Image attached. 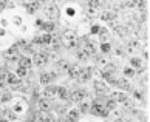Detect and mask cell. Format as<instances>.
<instances>
[{"mask_svg":"<svg viewBox=\"0 0 150 122\" xmlns=\"http://www.w3.org/2000/svg\"><path fill=\"white\" fill-rule=\"evenodd\" d=\"M37 105H39V110H40V111H50V110H51V102H50V99H47V97L39 99Z\"/></svg>","mask_w":150,"mask_h":122,"instance_id":"5b68a950","label":"cell"},{"mask_svg":"<svg viewBox=\"0 0 150 122\" xmlns=\"http://www.w3.org/2000/svg\"><path fill=\"white\" fill-rule=\"evenodd\" d=\"M23 6H25V9L28 11L30 14H33V13H36V11H37V8H39V3H37V2H31V3H23Z\"/></svg>","mask_w":150,"mask_h":122,"instance_id":"30bf717a","label":"cell"},{"mask_svg":"<svg viewBox=\"0 0 150 122\" xmlns=\"http://www.w3.org/2000/svg\"><path fill=\"white\" fill-rule=\"evenodd\" d=\"M51 40H53V36L51 34H45V36H42V37H36L34 39L36 43H45V45H50Z\"/></svg>","mask_w":150,"mask_h":122,"instance_id":"52a82bcc","label":"cell"},{"mask_svg":"<svg viewBox=\"0 0 150 122\" xmlns=\"http://www.w3.org/2000/svg\"><path fill=\"white\" fill-rule=\"evenodd\" d=\"M101 17L104 20H112V19H115V13L113 11H104V13L101 14Z\"/></svg>","mask_w":150,"mask_h":122,"instance_id":"ac0fdd59","label":"cell"},{"mask_svg":"<svg viewBox=\"0 0 150 122\" xmlns=\"http://www.w3.org/2000/svg\"><path fill=\"white\" fill-rule=\"evenodd\" d=\"M108 49H110V45H108V43H104V45H102V51H104V53H107Z\"/></svg>","mask_w":150,"mask_h":122,"instance_id":"4dcf8cb0","label":"cell"},{"mask_svg":"<svg viewBox=\"0 0 150 122\" xmlns=\"http://www.w3.org/2000/svg\"><path fill=\"white\" fill-rule=\"evenodd\" d=\"M42 28L45 30V31H48V32H51V31L54 30V25H53V23H50V22H48V23H43V26H42Z\"/></svg>","mask_w":150,"mask_h":122,"instance_id":"484cf974","label":"cell"},{"mask_svg":"<svg viewBox=\"0 0 150 122\" xmlns=\"http://www.w3.org/2000/svg\"><path fill=\"white\" fill-rule=\"evenodd\" d=\"M6 59H17V48H11V49H8V51H5V54H3Z\"/></svg>","mask_w":150,"mask_h":122,"instance_id":"5bb4252c","label":"cell"},{"mask_svg":"<svg viewBox=\"0 0 150 122\" xmlns=\"http://www.w3.org/2000/svg\"><path fill=\"white\" fill-rule=\"evenodd\" d=\"M94 88H96V91H98L99 94H105V93L108 91L107 85H105L104 82H99V80H96V82H94Z\"/></svg>","mask_w":150,"mask_h":122,"instance_id":"ba28073f","label":"cell"},{"mask_svg":"<svg viewBox=\"0 0 150 122\" xmlns=\"http://www.w3.org/2000/svg\"><path fill=\"white\" fill-rule=\"evenodd\" d=\"M56 93H57L56 87H47L45 88V97L47 99H53L54 96H56Z\"/></svg>","mask_w":150,"mask_h":122,"instance_id":"8fae6325","label":"cell"},{"mask_svg":"<svg viewBox=\"0 0 150 122\" xmlns=\"http://www.w3.org/2000/svg\"><path fill=\"white\" fill-rule=\"evenodd\" d=\"M116 122H121V121H116Z\"/></svg>","mask_w":150,"mask_h":122,"instance_id":"d590c367","label":"cell"},{"mask_svg":"<svg viewBox=\"0 0 150 122\" xmlns=\"http://www.w3.org/2000/svg\"><path fill=\"white\" fill-rule=\"evenodd\" d=\"M65 110H67V108H64V107H59V108H57V111H59L60 114H64V113H65Z\"/></svg>","mask_w":150,"mask_h":122,"instance_id":"1f68e13d","label":"cell"},{"mask_svg":"<svg viewBox=\"0 0 150 122\" xmlns=\"http://www.w3.org/2000/svg\"><path fill=\"white\" fill-rule=\"evenodd\" d=\"M115 107H116V102L112 99V101H108V102H107V107H105V108H107V110H113Z\"/></svg>","mask_w":150,"mask_h":122,"instance_id":"4316f807","label":"cell"},{"mask_svg":"<svg viewBox=\"0 0 150 122\" xmlns=\"http://www.w3.org/2000/svg\"><path fill=\"white\" fill-rule=\"evenodd\" d=\"M79 104H81V110H82V111H87V110H90V107H91V105H90V102H88L85 97L82 99V101H81Z\"/></svg>","mask_w":150,"mask_h":122,"instance_id":"ffe728a7","label":"cell"},{"mask_svg":"<svg viewBox=\"0 0 150 122\" xmlns=\"http://www.w3.org/2000/svg\"><path fill=\"white\" fill-rule=\"evenodd\" d=\"M47 14H48V17L50 19H53V20H56V19H59V9L54 6V5H51V6H48L47 8Z\"/></svg>","mask_w":150,"mask_h":122,"instance_id":"8992f818","label":"cell"},{"mask_svg":"<svg viewBox=\"0 0 150 122\" xmlns=\"http://www.w3.org/2000/svg\"><path fill=\"white\" fill-rule=\"evenodd\" d=\"M62 45L65 47H68V48H73L76 47V34H74V31H65L64 32V36H62Z\"/></svg>","mask_w":150,"mask_h":122,"instance_id":"6da1fadb","label":"cell"},{"mask_svg":"<svg viewBox=\"0 0 150 122\" xmlns=\"http://www.w3.org/2000/svg\"><path fill=\"white\" fill-rule=\"evenodd\" d=\"M25 108H26V104H23V102H17V104H14L13 111H14V113H20V111H23Z\"/></svg>","mask_w":150,"mask_h":122,"instance_id":"e0dca14e","label":"cell"},{"mask_svg":"<svg viewBox=\"0 0 150 122\" xmlns=\"http://www.w3.org/2000/svg\"><path fill=\"white\" fill-rule=\"evenodd\" d=\"M43 122H54V118H53V116H50V118H47Z\"/></svg>","mask_w":150,"mask_h":122,"instance_id":"d6a6232c","label":"cell"},{"mask_svg":"<svg viewBox=\"0 0 150 122\" xmlns=\"http://www.w3.org/2000/svg\"><path fill=\"white\" fill-rule=\"evenodd\" d=\"M76 56L79 57L81 60H87V59H88V56H90V54H88L87 51H84V49H82V48H77V49H76Z\"/></svg>","mask_w":150,"mask_h":122,"instance_id":"9a60e30c","label":"cell"},{"mask_svg":"<svg viewBox=\"0 0 150 122\" xmlns=\"http://www.w3.org/2000/svg\"><path fill=\"white\" fill-rule=\"evenodd\" d=\"M90 71H91L90 68L82 70V71H81V74H79V77H77V80H79V82H85V80H88V79H90V76H91Z\"/></svg>","mask_w":150,"mask_h":122,"instance_id":"9c48e42d","label":"cell"},{"mask_svg":"<svg viewBox=\"0 0 150 122\" xmlns=\"http://www.w3.org/2000/svg\"><path fill=\"white\" fill-rule=\"evenodd\" d=\"M51 79H54V74H50V73H40V84H42V85H47Z\"/></svg>","mask_w":150,"mask_h":122,"instance_id":"7c38bea8","label":"cell"},{"mask_svg":"<svg viewBox=\"0 0 150 122\" xmlns=\"http://www.w3.org/2000/svg\"><path fill=\"white\" fill-rule=\"evenodd\" d=\"M6 76H8V74H6V71H5V68H0V82H2Z\"/></svg>","mask_w":150,"mask_h":122,"instance_id":"83f0119b","label":"cell"},{"mask_svg":"<svg viewBox=\"0 0 150 122\" xmlns=\"http://www.w3.org/2000/svg\"><path fill=\"white\" fill-rule=\"evenodd\" d=\"M9 97H11V94H8V93H5L3 96H2V102H6V101H9Z\"/></svg>","mask_w":150,"mask_h":122,"instance_id":"f1b7e54d","label":"cell"},{"mask_svg":"<svg viewBox=\"0 0 150 122\" xmlns=\"http://www.w3.org/2000/svg\"><path fill=\"white\" fill-rule=\"evenodd\" d=\"M90 110H91V113L96 114V116H107V114H108V110L105 108V107H102L99 102H93V105L90 107Z\"/></svg>","mask_w":150,"mask_h":122,"instance_id":"7a4b0ae2","label":"cell"},{"mask_svg":"<svg viewBox=\"0 0 150 122\" xmlns=\"http://www.w3.org/2000/svg\"><path fill=\"white\" fill-rule=\"evenodd\" d=\"M0 122H8V121H5V119H0Z\"/></svg>","mask_w":150,"mask_h":122,"instance_id":"e575fe53","label":"cell"},{"mask_svg":"<svg viewBox=\"0 0 150 122\" xmlns=\"http://www.w3.org/2000/svg\"><path fill=\"white\" fill-rule=\"evenodd\" d=\"M20 66H22V68H30V66H31V60L26 59V57L20 59Z\"/></svg>","mask_w":150,"mask_h":122,"instance_id":"44dd1931","label":"cell"},{"mask_svg":"<svg viewBox=\"0 0 150 122\" xmlns=\"http://www.w3.org/2000/svg\"><path fill=\"white\" fill-rule=\"evenodd\" d=\"M67 118H68L70 121H77L79 119V111H77V110H71V111L68 113V116H67Z\"/></svg>","mask_w":150,"mask_h":122,"instance_id":"d6986e66","label":"cell"},{"mask_svg":"<svg viewBox=\"0 0 150 122\" xmlns=\"http://www.w3.org/2000/svg\"><path fill=\"white\" fill-rule=\"evenodd\" d=\"M57 93L62 99H68V91H67L65 88H57Z\"/></svg>","mask_w":150,"mask_h":122,"instance_id":"603a6c76","label":"cell"},{"mask_svg":"<svg viewBox=\"0 0 150 122\" xmlns=\"http://www.w3.org/2000/svg\"><path fill=\"white\" fill-rule=\"evenodd\" d=\"M85 96H87V93L84 90H74V91L68 93V99H70V101H73V102H81Z\"/></svg>","mask_w":150,"mask_h":122,"instance_id":"3957f363","label":"cell"},{"mask_svg":"<svg viewBox=\"0 0 150 122\" xmlns=\"http://www.w3.org/2000/svg\"><path fill=\"white\" fill-rule=\"evenodd\" d=\"M112 96H113V101L115 102L116 101H118V102H125L127 101V96H125V94H122V93H113Z\"/></svg>","mask_w":150,"mask_h":122,"instance_id":"2e32d148","label":"cell"},{"mask_svg":"<svg viewBox=\"0 0 150 122\" xmlns=\"http://www.w3.org/2000/svg\"><path fill=\"white\" fill-rule=\"evenodd\" d=\"M132 65L138 70H142V65H141V60L139 59H132Z\"/></svg>","mask_w":150,"mask_h":122,"instance_id":"d4e9b609","label":"cell"},{"mask_svg":"<svg viewBox=\"0 0 150 122\" xmlns=\"http://www.w3.org/2000/svg\"><path fill=\"white\" fill-rule=\"evenodd\" d=\"M124 73H125V76H133V70L132 68H125Z\"/></svg>","mask_w":150,"mask_h":122,"instance_id":"f546056e","label":"cell"},{"mask_svg":"<svg viewBox=\"0 0 150 122\" xmlns=\"http://www.w3.org/2000/svg\"><path fill=\"white\" fill-rule=\"evenodd\" d=\"M47 60H48V56H47L45 53H36L34 57H33V62H34V65H37V66L45 65Z\"/></svg>","mask_w":150,"mask_h":122,"instance_id":"277c9868","label":"cell"},{"mask_svg":"<svg viewBox=\"0 0 150 122\" xmlns=\"http://www.w3.org/2000/svg\"><path fill=\"white\" fill-rule=\"evenodd\" d=\"M2 91H3V84L0 82V93H2Z\"/></svg>","mask_w":150,"mask_h":122,"instance_id":"836d02e7","label":"cell"},{"mask_svg":"<svg viewBox=\"0 0 150 122\" xmlns=\"http://www.w3.org/2000/svg\"><path fill=\"white\" fill-rule=\"evenodd\" d=\"M116 84H118V87H121V88H125V90H129V88H130V84H129L127 80H124V79L118 80Z\"/></svg>","mask_w":150,"mask_h":122,"instance_id":"7402d4cb","label":"cell"},{"mask_svg":"<svg viewBox=\"0 0 150 122\" xmlns=\"http://www.w3.org/2000/svg\"><path fill=\"white\" fill-rule=\"evenodd\" d=\"M81 71H82V68L81 66H77V65H74V66H70V70H68V73H70V76L71 77H79V74H81Z\"/></svg>","mask_w":150,"mask_h":122,"instance_id":"4fadbf2b","label":"cell"},{"mask_svg":"<svg viewBox=\"0 0 150 122\" xmlns=\"http://www.w3.org/2000/svg\"><path fill=\"white\" fill-rule=\"evenodd\" d=\"M26 74H28V68H22V66H19V70H17V76H19V77H25Z\"/></svg>","mask_w":150,"mask_h":122,"instance_id":"cb8c5ba5","label":"cell"}]
</instances>
